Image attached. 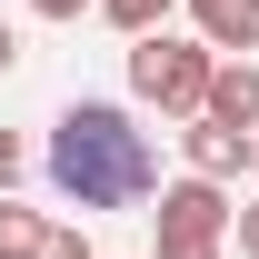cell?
Masks as SVG:
<instances>
[{
	"label": "cell",
	"mask_w": 259,
	"mask_h": 259,
	"mask_svg": "<svg viewBox=\"0 0 259 259\" xmlns=\"http://www.w3.org/2000/svg\"><path fill=\"white\" fill-rule=\"evenodd\" d=\"M249 180H259V130H249Z\"/></svg>",
	"instance_id": "5bb4252c"
},
{
	"label": "cell",
	"mask_w": 259,
	"mask_h": 259,
	"mask_svg": "<svg viewBox=\"0 0 259 259\" xmlns=\"http://www.w3.org/2000/svg\"><path fill=\"white\" fill-rule=\"evenodd\" d=\"M40 259H90V229H80V220H50V229H40Z\"/></svg>",
	"instance_id": "9c48e42d"
},
{
	"label": "cell",
	"mask_w": 259,
	"mask_h": 259,
	"mask_svg": "<svg viewBox=\"0 0 259 259\" xmlns=\"http://www.w3.org/2000/svg\"><path fill=\"white\" fill-rule=\"evenodd\" d=\"M180 160H190L199 180H239V169H249V130H229V120H209V110H190Z\"/></svg>",
	"instance_id": "277c9868"
},
{
	"label": "cell",
	"mask_w": 259,
	"mask_h": 259,
	"mask_svg": "<svg viewBox=\"0 0 259 259\" xmlns=\"http://www.w3.org/2000/svg\"><path fill=\"white\" fill-rule=\"evenodd\" d=\"M229 249H239V259H259V199H249V209H229Z\"/></svg>",
	"instance_id": "30bf717a"
},
{
	"label": "cell",
	"mask_w": 259,
	"mask_h": 259,
	"mask_svg": "<svg viewBox=\"0 0 259 259\" xmlns=\"http://www.w3.org/2000/svg\"><path fill=\"white\" fill-rule=\"evenodd\" d=\"M209 50H259V0H180Z\"/></svg>",
	"instance_id": "8992f818"
},
{
	"label": "cell",
	"mask_w": 259,
	"mask_h": 259,
	"mask_svg": "<svg viewBox=\"0 0 259 259\" xmlns=\"http://www.w3.org/2000/svg\"><path fill=\"white\" fill-rule=\"evenodd\" d=\"M169 10H180V0H100V20H110L120 40H140V30H160Z\"/></svg>",
	"instance_id": "ba28073f"
},
{
	"label": "cell",
	"mask_w": 259,
	"mask_h": 259,
	"mask_svg": "<svg viewBox=\"0 0 259 259\" xmlns=\"http://www.w3.org/2000/svg\"><path fill=\"white\" fill-rule=\"evenodd\" d=\"M40 20H80V10H100V0H30Z\"/></svg>",
	"instance_id": "7c38bea8"
},
{
	"label": "cell",
	"mask_w": 259,
	"mask_h": 259,
	"mask_svg": "<svg viewBox=\"0 0 259 259\" xmlns=\"http://www.w3.org/2000/svg\"><path fill=\"white\" fill-rule=\"evenodd\" d=\"M209 70H220V50H209V40L199 30H140L130 40V90L150 100V110H160V120H190L199 100H209Z\"/></svg>",
	"instance_id": "7a4b0ae2"
},
{
	"label": "cell",
	"mask_w": 259,
	"mask_h": 259,
	"mask_svg": "<svg viewBox=\"0 0 259 259\" xmlns=\"http://www.w3.org/2000/svg\"><path fill=\"white\" fill-rule=\"evenodd\" d=\"M150 220H160V249L150 259H229V180H160L150 190Z\"/></svg>",
	"instance_id": "3957f363"
},
{
	"label": "cell",
	"mask_w": 259,
	"mask_h": 259,
	"mask_svg": "<svg viewBox=\"0 0 259 259\" xmlns=\"http://www.w3.org/2000/svg\"><path fill=\"white\" fill-rule=\"evenodd\" d=\"M50 190L90 220V209H140V199L160 190V150H150V130L130 120L120 100H70L60 120H50Z\"/></svg>",
	"instance_id": "6da1fadb"
},
{
	"label": "cell",
	"mask_w": 259,
	"mask_h": 259,
	"mask_svg": "<svg viewBox=\"0 0 259 259\" xmlns=\"http://www.w3.org/2000/svg\"><path fill=\"white\" fill-rule=\"evenodd\" d=\"M40 229H50L40 209H20V199L0 190V259H40Z\"/></svg>",
	"instance_id": "52a82bcc"
},
{
	"label": "cell",
	"mask_w": 259,
	"mask_h": 259,
	"mask_svg": "<svg viewBox=\"0 0 259 259\" xmlns=\"http://www.w3.org/2000/svg\"><path fill=\"white\" fill-rule=\"evenodd\" d=\"M20 180H30V150H20V140L0 130V190H20Z\"/></svg>",
	"instance_id": "8fae6325"
},
{
	"label": "cell",
	"mask_w": 259,
	"mask_h": 259,
	"mask_svg": "<svg viewBox=\"0 0 259 259\" xmlns=\"http://www.w3.org/2000/svg\"><path fill=\"white\" fill-rule=\"evenodd\" d=\"M10 60H20V30H10V20H0V70H10Z\"/></svg>",
	"instance_id": "4fadbf2b"
},
{
	"label": "cell",
	"mask_w": 259,
	"mask_h": 259,
	"mask_svg": "<svg viewBox=\"0 0 259 259\" xmlns=\"http://www.w3.org/2000/svg\"><path fill=\"white\" fill-rule=\"evenodd\" d=\"M209 120H229V130H259V60H229L220 50V70H209V100H199Z\"/></svg>",
	"instance_id": "5b68a950"
}]
</instances>
